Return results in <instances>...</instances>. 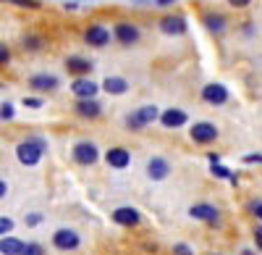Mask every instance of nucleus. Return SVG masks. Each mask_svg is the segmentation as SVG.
<instances>
[{
    "label": "nucleus",
    "instance_id": "obj_1",
    "mask_svg": "<svg viewBox=\"0 0 262 255\" xmlns=\"http://www.w3.org/2000/svg\"><path fill=\"white\" fill-rule=\"evenodd\" d=\"M45 150H48L45 140L32 137V140H24V142H21V145L16 147V155H18V161L24 163V166H37V163H39V158L45 155Z\"/></svg>",
    "mask_w": 262,
    "mask_h": 255
},
{
    "label": "nucleus",
    "instance_id": "obj_2",
    "mask_svg": "<svg viewBox=\"0 0 262 255\" xmlns=\"http://www.w3.org/2000/svg\"><path fill=\"white\" fill-rule=\"evenodd\" d=\"M160 116V111L155 108V105H144V108H139L137 113H131L126 119V126H131V129H142V126H147L149 121H155Z\"/></svg>",
    "mask_w": 262,
    "mask_h": 255
},
{
    "label": "nucleus",
    "instance_id": "obj_3",
    "mask_svg": "<svg viewBox=\"0 0 262 255\" xmlns=\"http://www.w3.org/2000/svg\"><path fill=\"white\" fill-rule=\"evenodd\" d=\"M79 234L74 229H58L55 234H53V245L58 247V250H76L79 247Z\"/></svg>",
    "mask_w": 262,
    "mask_h": 255
},
{
    "label": "nucleus",
    "instance_id": "obj_4",
    "mask_svg": "<svg viewBox=\"0 0 262 255\" xmlns=\"http://www.w3.org/2000/svg\"><path fill=\"white\" fill-rule=\"evenodd\" d=\"M97 155H100V153H97V145H95V142H79V145L74 147V161L81 163V166L95 163Z\"/></svg>",
    "mask_w": 262,
    "mask_h": 255
},
{
    "label": "nucleus",
    "instance_id": "obj_5",
    "mask_svg": "<svg viewBox=\"0 0 262 255\" xmlns=\"http://www.w3.org/2000/svg\"><path fill=\"white\" fill-rule=\"evenodd\" d=\"M215 137H217V129L212 124H207V121H200V124L191 126V140L194 142L207 145V142H215Z\"/></svg>",
    "mask_w": 262,
    "mask_h": 255
},
{
    "label": "nucleus",
    "instance_id": "obj_6",
    "mask_svg": "<svg viewBox=\"0 0 262 255\" xmlns=\"http://www.w3.org/2000/svg\"><path fill=\"white\" fill-rule=\"evenodd\" d=\"M202 100L210 103V105H223L228 100V90L223 87V84H207V87L202 90Z\"/></svg>",
    "mask_w": 262,
    "mask_h": 255
},
{
    "label": "nucleus",
    "instance_id": "obj_7",
    "mask_svg": "<svg viewBox=\"0 0 262 255\" xmlns=\"http://www.w3.org/2000/svg\"><path fill=\"white\" fill-rule=\"evenodd\" d=\"M160 121H163V126H168V129H179V126H184L189 121V116L179 108H168V111L160 113Z\"/></svg>",
    "mask_w": 262,
    "mask_h": 255
},
{
    "label": "nucleus",
    "instance_id": "obj_8",
    "mask_svg": "<svg viewBox=\"0 0 262 255\" xmlns=\"http://www.w3.org/2000/svg\"><path fill=\"white\" fill-rule=\"evenodd\" d=\"M105 161L113 168H126L131 163V155H128V150H123V147H111V150L105 153Z\"/></svg>",
    "mask_w": 262,
    "mask_h": 255
},
{
    "label": "nucleus",
    "instance_id": "obj_9",
    "mask_svg": "<svg viewBox=\"0 0 262 255\" xmlns=\"http://www.w3.org/2000/svg\"><path fill=\"white\" fill-rule=\"evenodd\" d=\"M84 40L90 42V45H95V48H102V45H107V40H111V32H107L105 27H100V24H95V27L86 29Z\"/></svg>",
    "mask_w": 262,
    "mask_h": 255
},
{
    "label": "nucleus",
    "instance_id": "obj_10",
    "mask_svg": "<svg viewBox=\"0 0 262 255\" xmlns=\"http://www.w3.org/2000/svg\"><path fill=\"white\" fill-rule=\"evenodd\" d=\"M189 216L191 219H200V221H217V210L207 203H196L189 208Z\"/></svg>",
    "mask_w": 262,
    "mask_h": 255
},
{
    "label": "nucleus",
    "instance_id": "obj_11",
    "mask_svg": "<svg viewBox=\"0 0 262 255\" xmlns=\"http://www.w3.org/2000/svg\"><path fill=\"white\" fill-rule=\"evenodd\" d=\"M160 29H163L165 34H184V32H186V21H184L181 16H165V18L160 21Z\"/></svg>",
    "mask_w": 262,
    "mask_h": 255
},
{
    "label": "nucleus",
    "instance_id": "obj_12",
    "mask_svg": "<svg viewBox=\"0 0 262 255\" xmlns=\"http://www.w3.org/2000/svg\"><path fill=\"white\" fill-rule=\"evenodd\" d=\"M168 171H170V166H168V161L165 158H152L149 163H147V174L155 179V182H160V179H165L168 176Z\"/></svg>",
    "mask_w": 262,
    "mask_h": 255
},
{
    "label": "nucleus",
    "instance_id": "obj_13",
    "mask_svg": "<svg viewBox=\"0 0 262 255\" xmlns=\"http://www.w3.org/2000/svg\"><path fill=\"white\" fill-rule=\"evenodd\" d=\"M113 221L121 224V226H137L139 224V213L134 208H118V210H113Z\"/></svg>",
    "mask_w": 262,
    "mask_h": 255
},
{
    "label": "nucleus",
    "instance_id": "obj_14",
    "mask_svg": "<svg viewBox=\"0 0 262 255\" xmlns=\"http://www.w3.org/2000/svg\"><path fill=\"white\" fill-rule=\"evenodd\" d=\"M71 90H74V95H79L84 100V97H95L97 95V84L92 79H76L71 84Z\"/></svg>",
    "mask_w": 262,
    "mask_h": 255
},
{
    "label": "nucleus",
    "instance_id": "obj_15",
    "mask_svg": "<svg viewBox=\"0 0 262 255\" xmlns=\"http://www.w3.org/2000/svg\"><path fill=\"white\" fill-rule=\"evenodd\" d=\"M66 69H69L71 74H76V76H84V74H90V71H92V63L86 61V58L71 55L69 61H66Z\"/></svg>",
    "mask_w": 262,
    "mask_h": 255
},
{
    "label": "nucleus",
    "instance_id": "obj_16",
    "mask_svg": "<svg viewBox=\"0 0 262 255\" xmlns=\"http://www.w3.org/2000/svg\"><path fill=\"white\" fill-rule=\"evenodd\" d=\"M76 111H79V116H84V119H97V116H100V103L92 100V97H84V100L76 103Z\"/></svg>",
    "mask_w": 262,
    "mask_h": 255
},
{
    "label": "nucleus",
    "instance_id": "obj_17",
    "mask_svg": "<svg viewBox=\"0 0 262 255\" xmlns=\"http://www.w3.org/2000/svg\"><path fill=\"white\" fill-rule=\"evenodd\" d=\"M116 37H118V42H123V45H131V42L139 40V29L131 27V24H118L116 27Z\"/></svg>",
    "mask_w": 262,
    "mask_h": 255
},
{
    "label": "nucleus",
    "instance_id": "obj_18",
    "mask_svg": "<svg viewBox=\"0 0 262 255\" xmlns=\"http://www.w3.org/2000/svg\"><path fill=\"white\" fill-rule=\"evenodd\" d=\"M29 84H32V87L34 90H55L58 87V79L55 76H50V74H37V76H32L29 79Z\"/></svg>",
    "mask_w": 262,
    "mask_h": 255
},
{
    "label": "nucleus",
    "instance_id": "obj_19",
    "mask_svg": "<svg viewBox=\"0 0 262 255\" xmlns=\"http://www.w3.org/2000/svg\"><path fill=\"white\" fill-rule=\"evenodd\" d=\"M102 87H105V92H111V95H123L128 90V82L121 79V76H107L102 82Z\"/></svg>",
    "mask_w": 262,
    "mask_h": 255
},
{
    "label": "nucleus",
    "instance_id": "obj_20",
    "mask_svg": "<svg viewBox=\"0 0 262 255\" xmlns=\"http://www.w3.org/2000/svg\"><path fill=\"white\" fill-rule=\"evenodd\" d=\"M21 250H24V242L16 240V237H3L0 240V252L3 255H21Z\"/></svg>",
    "mask_w": 262,
    "mask_h": 255
},
{
    "label": "nucleus",
    "instance_id": "obj_21",
    "mask_svg": "<svg viewBox=\"0 0 262 255\" xmlns=\"http://www.w3.org/2000/svg\"><path fill=\"white\" fill-rule=\"evenodd\" d=\"M205 24H207V29H210V32H223V29H226L223 16H217V13H210V16L205 18Z\"/></svg>",
    "mask_w": 262,
    "mask_h": 255
},
{
    "label": "nucleus",
    "instance_id": "obj_22",
    "mask_svg": "<svg viewBox=\"0 0 262 255\" xmlns=\"http://www.w3.org/2000/svg\"><path fill=\"white\" fill-rule=\"evenodd\" d=\"M210 171H212V174H215L217 179H231V182H236V176H233V174L228 171L226 166H221V163H212V166H210Z\"/></svg>",
    "mask_w": 262,
    "mask_h": 255
},
{
    "label": "nucleus",
    "instance_id": "obj_23",
    "mask_svg": "<svg viewBox=\"0 0 262 255\" xmlns=\"http://www.w3.org/2000/svg\"><path fill=\"white\" fill-rule=\"evenodd\" d=\"M0 119H3V121H11V119H13V105H11V103L0 105Z\"/></svg>",
    "mask_w": 262,
    "mask_h": 255
},
{
    "label": "nucleus",
    "instance_id": "obj_24",
    "mask_svg": "<svg viewBox=\"0 0 262 255\" xmlns=\"http://www.w3.org/2000/svg\"><path fill=\"white\" fill-rule=\"evenodd\" d=\"M11 229H13V221L11 219H6V216H0V234H11Z\"/></svg>",
    "mask_w": 262,
    "mask_h": 255
},
{
    "label": "nucleus",
    "instance_id": "obj_25",
    "mask_svg": "<svg viewBox=\"0 0 262 255\" xmlns=\"http://www.w3.org/2000/svg\"><path fill=\"white\" fill-rule=\"evenodd\" d=\"M21 255H42V247L39 245H24V250H21Z\"/></svg>",
    "mask_w": 262,
    "mask_h": 255
},
{
    "label": "nucleus",
    "instance_id": "obj_26",
    "mask_svg": "<svg viewBox=\"0 0 262 255\" xmlns=\"http://www.w3.org/2000/svg\"><path fill=\"white\" fill-rule=\"evenodd\" d=\"M24 105H29V108H39L42 100L39 97H24Z\"/></svg>",
    "mask_w": 262,
    "mask_h": 255
},
{
    "label": "nucleus",
    "instance_id": "obj_27",
    "mask_svg": "<svg viewBox=\"0 0 262 255\" xmlns=\"http://www.w3.org/2000/svg\"><path fill=\"white\" fill-rule=\"evenodd\" d=\"M16 6H27V8H37V0H11Z\"/></svg>",
    "mask_w": 262,
    "mask_h": 255
},
{
    "label": "nucleus",
    "instance_id": "obj_28",
    "mask_svg": "<svg viewBox=\"0 0 262 255\" xmlns=\"http://www.w3.org/2000/svg\"><path fill=\"white\" fill-rule=\"evenodd\" d=\"M173 252H176V255H191V250L186 245H176V247H173Z\"/></svg>",
    "mask_w": 262,
    "mask_h": 255
},
{
    "label": "nucleus",
    "instance_id": "obj_29",
    "mask_svg": "<svg viewBox=\"0 0 262 255\" xmlns=\"http://www.w3.org/2000/svg\"><path fill=\"white\" fill-rule=\"evenodd\" d=\"M259 161H262V155H259V153H249V155L244 158V163H259Z\"/></svg>",
    "mask_w": 262,
    "mask_h": 255
},
{
    "label": "nucleus",
    "instance_id": "obj_30",
    "mask_svg": "<svg viewBox=\"0 0 262 255\" xmlns=\"http://www.w3.org/2000/svg\"><path fill=\"white\" fill-rule=\"evenodd\" d=\"M39 221H42V216H39V213H32V216H27V224H29V226H37Z\"/></svg>",
    "mask_w": 262,
    "mask_h": 255
},
{
    "label": "nucleus",
    "instance_id": "obj_31",
    "mask_svg": "<svg viewBox=\"0 0 262 255\" xmlns=\"http://www.w3.org/2000/svg\"><path fill=\"white\" fill-rule=\"evenodd\" d=\"M228 3H231V6H236V8H244V6H249V3H252V0H228Z\"/></svg>",
    "mask_w": 262,
    "mask_h": 255
},
{
    "label": "nucleus",
    "instance_id": "obj_32",
    "mask_svg": "<svg viewBox=\"0 0 262 255\" xmlns=\"http://www.w3.org/2000/svg\"><path fill=\"white\" fill-rule=\"evenodd\" d=\"M6 61H8V48L0 45V63H6Z\"/></svg>",
    "mask_w": 262,
    "mask_h": 255
},
{
    "label": "nucleus",
    "instance_id": "obj_33",
    "mask_svg": "<svg viewBox=\"0 0 262 255\" xmlns=\"http://www.w3.org/2000/svg\"><path fill=\"white\" fill-rule=\"evenodd\" d=\"M252 213H257V219L262 216V208H259V200H257V203H252Z\"/></svg>",
    "mask_w": 262,
    "mask_h": 255
},
{
    "label": "nucleus",
    "instance_id": "obj_34",
    "mask_svg": "<svg viewBox=\"0 0 262 255\" xmlns=\"http://www.w3.org/2000/svg\"><path fill=\"white\" fill-rule=\"evenodd\" d=\"M27 45H29V48H39V40H34V37H29V40H27Z\"/></svg>",
    "mask_w": 262,
    "mask_h": 255
},
{
    "label": "nucleus",
    "instance_id": "obj_35",
    "mask_svg": "<svg viewBox=\"0 0 262 255\" xmlns=\"http://www.w3.org/2000/svg\"><path fill=\"white\" fill-rule=\"evenodd\" d=\"M6 192H8V187H6V182H0V198H3Z\"/></svg>",
    "mask_w": 262,
    "mask_h": 255
},
{
    "label": "nucleus",
    "instance_id": "obj_36",
    "mask_svg": "<svg viewBox=\"0 0 262 255\" xmlns=\"http://www.w3.org/2000/svg\"><path fill=\"white\" fill-rule=\"evenodd\" d=\"M158 3H160V6H173L176 0H158Z\"/></svg>",
    "mask_w": 262,
    "mask_h": 255
}]
</instances>
